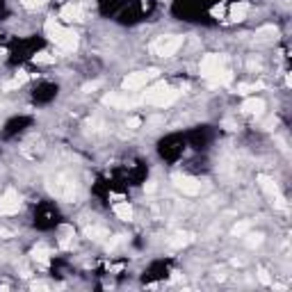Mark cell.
Returning a JSON list of instances; mask_svg holds the SVG:
<instances>
[{
	"instance_id": "obj_1",
	"label": "cell",
	"mask_w": 292,
	"mask_h": 292,
	"mask_svg": "<svg viewBox=\"0 0 292 292\" xmlns=\"http://www.w3.org/2000/svg\"><path fill=\"white\" fill-rule=\"evenodd\" d=\"M201 75L210 85H228L233 80V73L224 67V57L222 55H206L201 60Z\"/></svg>"
},
{
	"instance_id": "obj_2",
	"label": "cell",
	"mask_w": 292,
	"mask_h": 292,
	"mask_svg": "<svg viewBox=\"0 0 292 292\" xmlns=\"http://www.w3.org/2000/svg\"><path fill=\"white\" fill-rule=\"evenodd\" d=\"M178 98V91L172 89V87H167V85H155V87H151L146 89V94L142 96L144 103L149 105H155V107H169Z\"/></svg>"
},
{
	"instance_id": "obj_3",
	"label": "cell",
	"mask_w": 292,
	"mask_h": 292,
	"mask_svg": "<svg viewBox=\"0 0 292 292\" xmlns=\"http://www.w3.org/2000/svg\"><path fill=\"white\" fill-rule=\"evenodd\" d=\"M183 46V37H176V34H169V37H157L153 44H151V51L160 55V57H172L173 52Z\"/></svg>"
},
{
	"instance_id": "obj_4",
	"label": "cell",
	"mask_w": 292,
	"mask_h": 292,
	"mask_svg": "<svg viewBox=\"0 0 292 292\" xmlns=\"http://www.w3.org/2000/svg\"><path fill=\"white\" fill-rule=\"evenodd\" d=\"M153 78H157L155 69H151V71H137V73H128L126 80H123V89H126V91L142 89V87H146Z\"/></svg>"
},
{
	"instance_id": "obj_5",
	"label": "cell",
	"mask_w": 292,
	"mask_h": 292,
	"mask_svg": "<svg viewBox=\"0 0 292 292\" xmlns=\"http://www.w3.org/2000/svg\"><path fill=\"white\" fill-rule=\"evenodd\" d=\"M260 188L265 189V194L270 196L272 199V203H274V206H276V208H281V210H285L288 208V203H285V199H283V194H281V192H278V185L276 183H274V180H270L267 178V176H260Z\"/></svg>"
},
{
	"instance_id": "obj_6",
	"label": "cell",
	"mask_w": 292,
	"mask_h": 292,
	"mask_svg": "<svg viewBox=\"0 0 292 292\" xmlns=\"http://www.w3.org/2000/svg\"><path fill=\"white\" fill-rule=\"evenodd\" d=\"M21 210V199L16 194V189H7L0 196V215H16Z\"/></svg>"
},
{
	"instance_id": "obj_7",
	"label": "cell",
	"mask_w": 292,
	"mask_h": 292,
	"mask_svg": "<svg viewBox=\"0 0 292 292\" xmlns=\"http://www.w3.org/2000/svg\"><path fill=\"white\" fill-rule=\"evenodd\" d=\"M176 188H178L183 194L194 196L201 192V183L196 178H189V176H178V178H176Z\"/></svg>"
},
{
	"instance_id": "obj_8",
	"label": "cell",
	"mask_w": 292,
	"mask_h": 292,
	"mask_svg": "<svg viewBox=\"0 0 292 292\" xmlns=\"http://www.w3.org/2000/svg\"><path fill=\"white\" fill-rule=\"evenodd\" d=\"M60 18L67 23H78L83 21V7L80 5H73V2H69V5H64L60 12Z\"/></svg>"
},
{
	"instance_id": "obj_9",
	"label": "cell",
	"mask_w": 292,
	"mask_h": 292,
	"mask_svg": "<svg viewBox=\"0 0 292 292\" xmlns=\"http://www.w3.org/2000/svg\"><path fill=\"white\" fill-rule=\"evenodd\" d=\"M105 105H110V107H135L139 101H133V98L128 96H121V94H107L103 98Z\"/></svg>"
},
{
	"instance_id": "obj_10",
	"label": "cell",
	"mask_w": 292,
	"mask_h": 292,
	"mask_svg": "<svg viewBox=\"0 0 292 292\" xmlns=\"http://www.w3.org/2000/svg\"><path fill=\"white\" fill-rule=\"evenodd\" d=\"M57 48L64 51V52H73L75 48H78V34L71 32V30H64L62 32V37H60V41H57Z\"/></svg>"
},
{
	"instance_id": "obj_11",
	"label": "cell",
	"mask_w": 292,
	"mask_h": 292,
	"mask_svg": "<svg viewBox=\"0 0 292 292\" xmlns=\"http://www.w3.org/2000/svg\"><path fill=\"white\" fill-rule=\"evenodd\" d=\"M242 112L260 117V114L265 112V101H262V98H249V101H244V103H242Z\"/></svg>"
},
{
	"instance_id": "obj_12",
	"label": "cell",
	"mask_w": 292,
	"mask_h": 292,
	"mask_svg": "<svg viewBox=\"0 0 292 292\" xmlns=\"http://www.w3.org/2000/svg\"><path fill=\"white\" fill-rule=\"evenodd\" d=\"M114 215H117L121 222H130V219H133V208L128 206V201H119L114 206Z\"/></svg>"
},
{
	"instance_id": "obj_13",
	"label": "cell",
	"mask_w": 292,
	"mask_h": 292,
	"mask_svg": "<svg viewBox=\"0 0 292 292\" xmlns=\"http://www.w3.org/2000/svg\"><path fill=\"white\" fill-rule=\"evenodd\" d=\"M247 9H249L247 2L233 5V7H231V21H244V16H247Z\"/></svg>"
},
{
	"instance_id": "obj_14",
	"label": "cell",
	"mask_w": 292,
	"mask_h": 292,
	"mask_svg": "<svg viewBox=\"0 0 292 292\" xmlns=\"http://www.w3.org/2000/svg\"><path fill=\"white\" fill-rule=\"evenodd\" d=\"M48 256H51V251H48L44 244L34 247V251H32V258H34L37 262H41V265H48Z\"/></svg>"
},
{
	"instance_id": "obj_15",
	"label": "cell",
	"mask_w": 292,
	"mask_h": 292,
	"mask_svg": "<svg viewBox=\"0 0 292 292\" xmlns=\"http://www.w3.org/2000/svg\"><path fill=\"white\" fill-rule=\"evenodd\" d=\"M188 242H189V235H188V233H176V235H173V240L169 242V244L178 249V247H185Z\"/></svg>"
},
{
	"instance_id": "obj_16",
	"label": "cell",
	"mask_w": 292,
	"mask_h": 292,
	"mask_svg": "<svg viewBox=\"0 0 292 292\" xmlns=\"http://www.w3.org/2000/svg\"><path fill=\"white\" fill-rule=\"evenodd\" d=\"M25 78H28V75H25V73H21V75H16L14 80H9V83L5 85V91H12V89H16V87H21V85L25 83Z\"/></svg>"
},
{
	"instance_id": "obj_17",
	"label": "cell",
	"mask_w": 292,
	"mask_h": 292,
	"mask_svg": "<svg viewBox=\"0 0 292 292\" xmlns=\"http://www.w3.org/2000/svg\"><path fill=\"white\" fill-rule=\"evenodd\" d=\"M260 242H262V235H260V233H256V235H254V233H249L247 240H244V244H247L249 249H254V247H258Z\"/></svg>"
},
{
	"instance_id": "obj_18",
	"label": "cell",
	"mask_w": 292,
	"mask_h": 292,
	"mask_svg": "<svg viewBox=\"0 0 292 292\" xmlns=\"http://www.w3.org/2000/svg\"><path fill=\"white\" fill-rule=\"evenodd\" d=\"M87 235H89V238H94V240H103L107 233H105L103 228H98V226H91V228H87Z\"/></svg>"
},
{
	"instance_id": "obj_19",
	"label": "cell",
	"mask_w": 292,
	"mask_h": 292,
	"mask_svg": "<svg viewBox=\"0 0 292 292\" xmlns=\"http://www.w3.org/2000/svg\"><path fill=\"white\" fill-rule=\"evenodd\" d=\"M21 5L25 9H39L46 5V0H21Z\"/></svg>"
},
{
	"instance_id": "obj_20",
	"label": "cell",
	"mask_w": 292,
	"mask_h": 292,
	"mask_svg": "<svg viewBox=\"0 0 292 292\" xmlns=\"http://www.w3.org/2000/svg\"><path fill=\"white\" fill-rule=\"evenodd\" d=\"M258 89H262V83H251V85H240V87H238V91H240V94H249V91H258Z\"/></svg>"
},
{
	"instance_id": "obj_21",
	"label": "cell",
	"mask_w": 292,
	"mask_h": 292,
	"mask_svg": "<svg viewBox=\"0 0 292 292\" xmlns=\"http://www.w3.org/2000/svg\"><path fill=\"white\" fill-rule=\"evenodd\" d=\"M34 62H37V64H51V62H55V57L48 55V52H39L37 57H34Z\"/></svg>"
},
{
	"instance_id": "obj_22",
	"label": "cell",
	"mask_w": 292,
	"mask_h": 292,
	"mask_svg": "<svg viewBox=\"0 0 292 292\" xmlns=\"http://www.w3.org/2000/svg\"><path fill=\"white\" fill-rule=\"evenodd\" d=\"M249 231V222H240V224H235L233 228V235H244Z\"/></svg>"
},
{
	"instance_id": "obj_23",
	"label": "cell",
	"mask_w": 292,
	"mask_h": 292,
	"mask_svg": "<svg viewBox=\"0 0 292 292\" xmlns=\"http://www.w3.org/2000/svg\"><path fill=\"white\" fill-rule=\"evenodd\" d=\"M126 126L128 128H139L142 126V119H139V117H130V119L126 121Z\"/></svg>"
},
{
	"instance_id": "obj_24",
	"label": "cell",
	"mask_w": 292,
	"mask_h": 292,
	"mask_svg": "<svg viewBox=\"0 0 292 292\" xmlns=\"http://www.w3.org/2000/svg\"><path fill=\"white\" fill-rule=\"evenodd\" d=\"M260 281H262V283H272L270 276H267V272H265V270H260Z\"/></svg>"
},
{
	"instance_id": "obj_25",
	"label": "cell",
	"mask_w": 292,
	"mask_h": 292,
	"mask_svg": "<svg viewBox=\"0 0 292 292\" xmlns=\"http://www.w3.org/2000/svg\"><path fill=\"white\" fill-rule=\"evenodd\" d=\"M98 89V83H91V85H85V91H94Z\"/></svg>"
}]
</instances>
